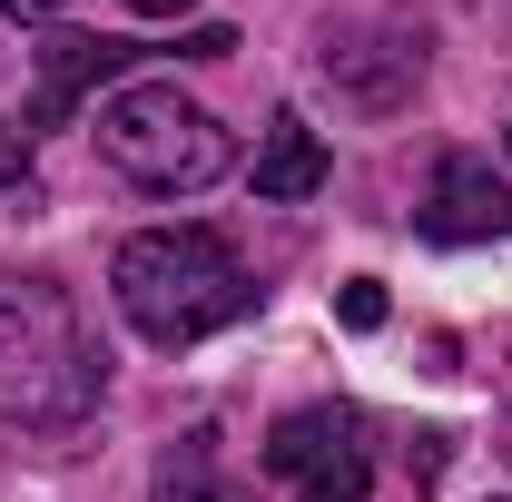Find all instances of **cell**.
I'll return each instance as SVG.
<instances>
[{
	"mask_svg": "<svg viewBox=\"0 0 512 502\" xmlns=\"http://www.w3.org/2000/svg\"><path fill=\"white\" fill-rule=\"evenodd\" d=\"M266 473H276L296 502H365V483H375L365 414H355V404H296V414H276Z\"/></svg>",
	"mask_w": 512,
	"mask_h": 502,
	"instance_id": "cell-5",
	"label": "cell"
},
{
	"mask_svg": "<svg viewBox=\"0 0 512 502\" xmlns=\"http://www.w3.org/2000/svg\"><path fill=\"white\" fill-rule=\"evenodd\" d=\"M148 502H256L227 463H217V434H178L168 453H158V483H148Z\"/></svg>",
	"mask_w": 512,
	"mask_h": 502,
	"instance_id": "cell-9",
	"label": "cell"
},
{
	"mask_svg": "<svg viewBox=\"0 0 512 502\" xmlns=\"http://www.w3.org/2000/svg\"><path fill=\"white\" fill-rule=\"evenodd\" d=\"M0 188L30 197V128H0Z\"/></svg>",
	"mask_w": 512,
	"mask_h": 502,
	"instance_id": "cell-11",
	"label": "cell"
},
{
	"mask_svg": "<svg viewBox=\"0 0 512 502\" xmlns=\"http://www.w3.org/2000/svg\"><path fill=\"white\" fill-rule=\"evenodd\" d=\"M128 60H148V50H138V40H89V30H60V40L40 50V99H30V138H40V128H69V119H79V99H89V89H109Z\"/></svg>",
	"mask_w": 512,
	"mask_h": 502,
	"instance_id": "cell-7",
	"label": "cell"
},
{
	"mask_svg": "<svg viewBox=\"0 0 512 502\" xmlns=\"http://www.w3.org/2000/svg\"><path fill=\"white\" fill-rule=\"evenodd\" d=\"M316 188H325V138L296 109H276L266 119V148H256V197L266 207H306Z\"/></svg>",
	"mask_w": 512,
	"mask_h": 502,
	"instance_id": "cell-8",
	"label": "cell"
},
{
	"mask_svg": "<svg viewBox=\"0 0 512 502\" xmlns=\"http://www.w3.org/2000/svg\"><path fill=\"white\" fill-rule=\"evenodd\" d=\"M414 227H424L434 247H483V237H512V178H493V158L453 148L444 168H434V188H424V207H414Z\"/></svg>",
	"mask_w": 512,
	"mask_h": 502,
	"instance_id": "cell-6",
	"label": "cell"
},
{
	"mask_svg": "<svg viewBox=\"0 0 512 502\" xmlns=\"http://www.w3.org/2000/svg\"><path fill=\"white\" fill-rule=\"evenodd\" d=\"M335 315H345L355 335H375V325H384V286H375V276H355V286L335 296Z\"/></svg>",
	"mask_w": 512,
	"mask_h": 502,
	"instance_id": "cell-10",
	"label": "cell"
},
{
	"mask_svg": "<svg viewBox=\"0 0 512 502\" xmlns=\"http://www.w3.org/2000/svg\"><path fill=\"white\" fill-rule=\"evenodd\" d=\"M503 138H512V128H503Z\"/></svg>",
	"mask_w": 512,
	"mask_h": 502,
	"instance_id": "cell-15",
	"label": "cell"
},
{
	"mask_svg": "<svg viewBox=\"0 0 512 502\" xmlns=\"http://www.w3.org/2000/svg\"><path fill=\"white\" fill-rule=\"evenodd\" d=\"M316 79L345 109H365V119L414 109V89H424V20H394V10H345V20H325L316 30Z\"/></svg>",
	"mask_w": 512,
	"mask_h": 502,
	"instance_id": "cell-4",
	"label": "cell"
},
{
	"mask_svg": "<svg viewBox=\"0 0 512 502\" xmlns=\"http://www.w3.org/2000/svg\"><path fill=\"white\" fill-rule=\"evenodd\" d=\"M10 20H60V0H0Z\"/></svg>",
	"mask_w": 512,
	"mask_h": 502,
	"instance_id": "cell-12",
	"label": "cell"
},
{
	"mask_svg": "<svg viewBox=\"0 0 512 502\" xmlns=\"http://www.w3.org/2000/svg\"><path fill=\"white\" fill-rule=\"evenodd\" d=\"M109 394V355L60 276H0V424L60 434Z\"/></svg>",
	"mask_w": 512,
	"mask_h": 502,
	"instance_id": "cell-1",
	"label": "cell"
},
{
	"mask_svg": "<svg viewBox=\"0 0 512 502\" xmlns=\"http://www.w3.org/2000/svg\"><path fill=\"white\" fill-rule=\"evenodd\" d=\"M109 286H119V315L148 345H168V355L256 306V276L237 266V247L217 227H148V237H128Z\"/></svg>",
	"mask_w": 512,
	"mask_h": 502,
	"instance_id": "cell-2",
	"label": "cell"
},
{
	"mask_svg": "<svg viewBox=\"0 0 512 502\" xmlns=\"http://www.w3.org/2000/svg\"><path fill=\"white\" fill-rule=\"evenodd\" d=\"M119 10H138V20H178L188 0H119Z\"/></svg>",
	"mask_w": 512,
	"mask_h": 502,
	"instance_id": "cell-13",
	"label": "cell"
},
{
	"mask_svg": "<svg viewBox=\"0 0 512 502\" xmlns=\"http://www.w3.org/2000/svg\"><path fill=\"white\" fill-rule=\"evenodd\" d=\"M89 128H99V158L119 168L128 188H148V197H197V188H217L227 158H237V138L217 128V109H197L178 79L109 89Z\"/></svg>",
	"mask_w": 512,
	"mask_h": 502,
	"instance_id": "cell-3",
	"label": "cell"
},
{
	"mask_svg": "<svg viewBox=\"0 0 512 502\" xmlns=\"http://www.w3.org/2000/svg\"><path fill=\"white\" fill-rule=\"evenodd\" d=\"M493 502H512V493H493Z\"/></svg>",
	"mask_w": 512,
	"mask_h": 502,
	"instance_id": "cell-14",
	"label": "cell"
}]
</instances>
